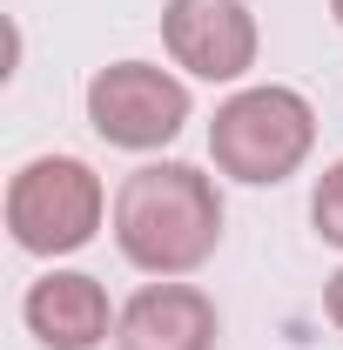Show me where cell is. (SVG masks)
<instances>
[{"label": "cell", "mask_w": 343, "mask_h": 350, "mask_svg": "<svg viewBox=\"0 0 343 350\" xmlns=\"http://www.w3.org/2000/svg\"><path fill=\"white\" fill-rule=\"evenodd\" d=\"M222 243V196L189 162H148L115 189V250L148 276H189Z\"/></svg>", "instance_id": "6da1fadb"}, {"label": "cell", "mask_w": 343, "mask_h": 350, "mask_svg": "<svg viewBox=\"0 0 343 350\" xmlns=\"http://www.w3.org/2000/svg\"><path fill=\"white\" fill-rule=\"evenodd\" d=\"M162 47L195 81H243L256 68V14L243 0H169Z\"/></svg>", "instance_id": "5b68a950"}, {"label": "cell", "mask_w": 343, "mask_h": 350, "mask_svg": "<svg viewBox=\"0 0 343 350\" xmlns=\"http://www.w3.org/2000/svg\"><path fill=\"white\" fill-rule=\"evenodd\" d=\"M330 14H337V27H343V0H330Z\"/></svg>", "instance_id": "30bf717a"}, {"label": "cell", "mask_w": 343, "mask_h": 350, "mask_svg": "<svg viewBox=\"0 0 343 350\" xmlns=\"http://www.w3.org/2000/svg\"><path fill=\"white\" fill-rule=\"evenodd\" d=\"M108 216V189L81 155H34L7 182V229L27 256H74Z\"/></svg>", "instance_id": "3957f363"}, {"label": "cell", "mask_w": 343, "mask_h": 350, "mask_svg": "<svg viewBox=\"0 0 343 350\" xmlns=\"http://www.w3.org/2000/svg\"><path fill=\"white\" fill-rule=\"evenodd\" d=\"M310 222H316V236H323V243H337V250H343V162H330V169L316 175Z\"/></svg>", "instance_id": "ba28073f"}, {"label": "cell", "mask_w": 343, "mask_h": 350, "mask_svg": "<svg viewBox=\"0 0 343 350\" xmlns=\"http://www.w3.org/2000/svg\"><path fill=\"white\" fill-rule=\"evenodd\" d=\"M189 122V88L155 61H115L87 81V129L108 148H169Z\"/></svg>", "instance_id": "277c9868"}, {"label": "cell", "mask_w": 343, "mask_h": 350, "mask_svg": "<svg viewBox=\"0 0 343 350\" xmlns=\"http://www.w3.org/2000/svg\"><path fill=\"white\" fill-rule=\"evenodd\" d=\"M310 142H316V115L297 88L269 81V88H243L215 108L209 122V155L222 175L249 182V189H276L310 162Z\"/></svg>", "instance_id": "7a4b0ae2"}, {"label": "cell", "mask_w": 343, "mask_h": 350, "mask_svg": "<svg viewBox=\"0 0 343 350\" xmlns=\"http://www.w3.org/2000/svg\"><path fill=\"white\" fill-rule=\"evenodd\" d=\"M323 310H330V323L343 330V269L330 276V283H323Z\"/></svg>", "instance_id": "9c48e42d"}, {"label": "cell", "mask_w": 343, "mask_h": 350, "mask_svg": "<svg viewBox=\"0 0 343 350\" xmlns=\"http://www.w3.org/2000/svg\"><path fill=\"white\" fill-rule=\"evenodd\" d=\"M20 317H27V330L41 337L47 350H94L115 337V310H108V290L87 276V269H47L41 283L27 290V304H20Z\"/></svg>", "instance_id": "52a82bcc"}, {"label": "cell", "mask_w": 343, "mask_h": 350, "mask_svg": "<svg viewBox=\"0 0 343 350\" xmlns=\"http://www.w3.org/2000/svg\"><path fill=\"white\" fill-rule=\"evenodd\" d=\"M222 337V317L215 304L195 290V283H148L122 304V323H115V350H215Z\"/></svg>", "instance_id": "8992f818"}]
</instances>
